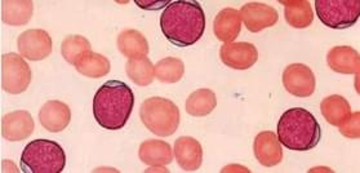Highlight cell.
Listing matches in <instances>:
<instances>
[{
    "label": "cell",
    "instance_id": "603a6c76",
    "mask_svg": "<svg viewBox=\"0 0 360 173\" xmlns=\"http://www.w3.org/2000/svg\"><path fill=\"white\" fill-rule=\"evenodd\" d=\"M75 69L86 78L98 79L106 77L110 72L109 58L100 53L88 51L74 65Z\"/></svg>",
    "mask_w": 360,
    "mask_h": 173
},
{
    "label": "cell",
    "instance_id": "2e32d148",
    "mask_svg": "<svg viewBox=\"0 0 360 173\" xmlns=\"http://www.w3.org/2000/svg\"><path fill=\"white\" fill-rule=\"evenodd\" d=\"M242 30V17L239 11L225 8L219 12L213 23V32L217 39L224 43H233Z\"/></svg>",
    "mask_w": 360,
    "mask_h": 173
},
{
    "label": "cell",
    "instance_id": "44dd1931",
    "mask_svg": "<svg viewBox=\"0 0 360 173\" xmlns=\"http://www.w3.org/2000/svg\"><path fill=\"white\" fill-rule=\"evenodd\" d=\"M323 117L332 126L340 127L344 124L352 115L350 103L342 96L333 95L326 97L321 103Z\"/></svg>",
    "mask_w": 360,
    "mask_h": 173
},
{
    "label": "cell",
    "instance_id": "ac0fdd59",
    "mask_svg": "<svg viewBox=\"0 0 360 173\" xmlns=\"http://www.w3.org/2000/svg\"><path fill=\"white\" fill-rule=\"evenodd\" d=\"M139 157L149 167H165L173 162L172 148L162 140H146L140 145Z\"/></svg>",
    "mask_w": 360,
    "mask_h": 173
},
{
    "label": "cell",
    "instance_id": "30bf717a",
    "mask_svg": "<svg viewBox=\"0 0 360 173\" xmlns=\"http://www.w3.org/2000/svg\"><path fill=\"white\" fill-rule=\"evenodd\" d=\"M221 61L234 70H248L259 60L256 46L247 41L225 43L219 49Z\"/></svg>",
    "mask_w": 360,
    "mask_h": 173
},
{
    "label": "cell",
    "instance_id": "4316f807",
    "mask_svg": "<svg viewBox=\"0 0 360 173\" xmlns=\"http://www.w3.org/2000/svg\"><path fill=\"white\" fill-rule=\"evenodd\" d=\"M91 49V43L82 35H69L61 44V53L65 61L75 65L79 58Z\"/></svg>",
    "mask_w": 360,
    "mask_h": 173
},
{
    "label": "cell",
    "instance_id": "484cf974",
    "mask_svg": "<svg viewBox=\"0 0 360 173\" xmlns=\"http://www.w3.org/2000/svg\"><path fill=\"white\" fill-rule=\"evenodd\" d=\"M154 72H155V78L159 82L165 84H173L180 82L184 77L185 65L182 63V60L177 57H165L157 65H154Z\"/></svg>",
    "mask_w": 360,
    "mask_h": 173
},
{
    "label": "cell",
    "instance_id": "9c48e42d",
    "mask_svg": "<svg viewBox=\"0 0 360 173\" xmlns=\"http://www.w3.org/2000/svg\"><path fill=\"white\" fill-rule=\"evenodd\" d=\"M20 55L30 61H41L52 53V38L41 29L24 32L17 39Z\"/></svg>",
    "mask_w": 360,
    "mask_h": 173
},
{
    "label": "cell",
    "instance_id": "5b68a950",
    "mask_svg": "<svg viewBox=\"0 0 360 173\" xmlns=\"http://www.w3.org/2000/svg\"><path fill=\"white\" fill-rule=\"evenodd\" d=\"M140 118L150 132L159 137H168L180 126L181 114L176 103L165 97H150L140 109Z\"/></svg>",
    "mask_w": 360,
    "mask_h": 173
},
{
    "label": "cell",
    "instance_id": "6da1fadb",
    "mask_svg": "<svg viewBox=\"0 0 360 173\" xmlns=\"http://www.w3.org/2000/svg\"><path fill=\"white\" fill-rule=\"evenodd\" d=\"M160 29L173 46H194L205 30L203 8L198 1H173L160 16Z\"/></svg>",
    "mask_w": 360,
    "mask_h": 173
},
{
    "label": "cell",
    "instance_id": "cb8c5ba5",
    "mask_svg": "<svg viewBox=\"0 0 360 173\" xmlns=\"http://www.w3.org/2000/svg\"><path fill=\"white\" fill-rule=\"evenodd\" d=\"M217 106V97L216 94L208 89V88H202L196 89L188 96L186 100V111L191 117H207L210 115L212 111L216 109Z\"/></svg>",
    "mask_w": 360,
    "mask_h": 173
},
{
    "label": "cell",
    "instance_id": "e0dca14e",
    "mask_svg": "<svg viewBox=\"0 0 360 173\" xmlns=\"http://www.w3.org/2000/svg\"><path fill=\"white\" fill-rule=\"evenodd\" d=\"M327 63L338 74H359V52L349 46L332 48L327 55Z\"/></svg>",
    "mask_w": 360,
    "mask_h": 173
},
{
    "label": "cell",
    "instance_id": "3957f363",
    "mask_svg": "<svg viewBox=\"0 0 360 173\" xmlns=\"http://www.w3.org/2000/svg\"><path fill=\"white\" fill-rule=\"evenodd\" d=\"M276 136L287 149L307 151L321 141V129L310 111L293 108L279 119Z\"/></svg>",
    "mask_w": 360,
    "mask_h": 173
},
{
    "label": "cell",
    "instance_id": "8fae6325",
    "mask_svg": "<svg viewBox=\"0 0 360 173\" xmlns=\"http://www.w3.org/2000/svg\"><path fill=\"white\" fill-rule=\"evenodd\" d=\"M239 13L244 26L251 32H259L267 27H273L279 20L278 11L274 7L259 1L247 3Z\"/></svg>",
    "mask_w": 360,
    "mask_h": 173
},
{
    "label": "cell",
    "instance_id": "8992f818",
    "mask_svg": "<svg viewBox=\"0 0 360 173\" xmlns=\"http://www.w3.org/2000/svg\"><path fill=\"white\" fill-rule=\"evenodd\" d=\"M315 11L323 24L330 29L342 30L358 23L359 0H316Z\"/></svg>",
    "mask_w": 360,
    "mask_h": 173
},
{
    "label": "cell",
    "instance_id": "d4e9b609",
    "mask_svg": "<svg viewBox=\"0 0 360 173\" xmlns=\"http://www.w3.org/2000/svg\"><path fill=\"white\" fill-rule=\"evenodd\" d=\"M126 71L128 78L131 79L137 86H150L155 79L154 65L150 61L148 56L128 58Z\"/></svg>",
    "mask_w": 360,
    "mask_h": 173
},
{
    "label": "cell",
    "instance_id": "277c9868",
    "mask_svg": "<svg viewBox=\"0 0 360 173\" xmlns=\"http://www.w3.org/2000/svg\"><path fill=\"white\" fill-rule=\"evenodd\" d=\"M66 165L61 145L51 140H34L26 145L21 155V169L30 173H60Z\"/></svg>",
    "mask_w": 360,
    "mask_h": 173
},
{
    "label": "cell",
    "instance_id": "7402d4cb",
    "mask_svg": "<svg viewBox=\"0 0 360 173\" xmlns=\"http://www.w3.org/2000/svg\"><path fill=\"white\" fill-rule=\"evenodd\" d=\"M117 49L127 58H134L140 56H148L149 43L141 32L128 29L117 35Z\"/></svg>",
    "mask_w": 360,
    "mask_h": 173
},
{
    "label": "cell",
    "instance_id": "ffe728a7",
    "mask_svg": "<svg viewBox=\"0 0 360 173\" xmlns=\"http://www.w3.org/2000/svg\"><path fill=\"white\" fill-rule=\"evenodd\" d=\"M284 16L295 29H306L313 24L314 12L307 0H284Z\"/></svg>",
    "mask_w": 360,
    "mask_h": 173
},
{
    "label": "cell",
    "instance_id": "7a4b0ae2",
    "mask_svg": "<svg viewBox=\"0 0 360 173\" xmlns=\"http://www.w3.org/2000/svg\"><path fill=\"white\" fill-rule=\"evenodd\" d=\"M134 105V91L123 82L109 80L94 95V119L105 129H122L132 114Z\"/></svg>",
    "mask_w": 360,
    "mask_h": 173
},
{
    "label": "cell",
    "instance_id": "83f0119b",
    "mask_svg": "<svg viewBox=\"0 0 360 173\" xmlns=\"http://www.w3.org/2000/svg\"><path fill=\"white\" fill-rule=\"evenodd\" d=\"M360 113L356 111L350 115V118L345 122L342 126L338 127L341 134L347 139H359L360 137Z\"/></svg>",
    "mask_w": 360,
    "mask_h": 173
},
{
    "label": "cell",
    "instance_id": "9a60e30c",
    "mask_svg": "<svg viewBox=\"0 0 360 173\" xmlns=\"http://www.w3.org/2000/svg\"><path fill=\"white\" fill-rule=\"evenodd\" d=\"M40 124L46 128L48 132L58 134L65 131L70 124V108L57 100H51L43 105L39 111Z\"/></svg>",
    "mask_w": 360,
    "mask_h": 173
},
{
    "label": "cell",
    "instance_id": "5bb4252c",
    "mask_svg": "<svg viewBox=\"0 0 360 173\" xmlns=\"http://www.w3.org/2000/svg\"><path fill=\"white\" fill-rule=\"evenodd\" d=\"M253 153L259 165L264 167H274L283 160L282 143L271 131H264L256 136Z\"/></svg>",
    "mask_w": 360,
    "mask_h": 173
},
{
    "label": "cell",
    "instance_id": "52a82bcc",
    "mask_svg": "<svg viewBox=\"0 0 360 173\" xmlns=\"http://www.w3.org/2000/svg\"><path fill=\"white\" fill-rule=\"evenodd\" d=\"M32 83V69L24 57L16 53L1 56V88L11 95L24 94Z\"/></svg>",
    "mask_w": 360,
    "mask_h": 173
},
{
    "label": "cell",
    "instance_id": "d6986e66",
    "mask_svg": "<svg viewBox=\"0 0 360 173\" xmlns=\"http://www.w3.org/2000/svg\"><path fill=\"white\" fill-rule=\"evenodd\" d=\"M34 4L32 0L1 1V21L9 26H24L32 20Z\"/></svg>",
    "mask_w": 360,
    "mask_h": 173
},
{
    "label": "cell",
    "instance_id": "ba28073f",
    "mask_svg": "<svg viewBox=\"0 0 360 173\" xmlns=\"http://www.w3.org/2000/svg\"><path fill=\"white\" fill-rule=\"evenodd\" d=\"M283 86L290 95L306 98L315 92L316 80L309 66L304 63H292L283 72Z\"/></svg>",
    "mask_w": 360,
    "mask_h": 173
},
{
    "label": "cell",
    "instance_id": "4fadbf2b",
    "mask_svg": "<svg viewBox=\"0 0 360 173\" xmlns=\"http://www.w3.org/2000/svg\"><path fill=\"white\" fill-rule=\"evenodd\" d=\"M174 151V158L177 160V163L181 167V169L186 171V172H195L203 163V148L200 145V142L184 136L177 139L173 146Z\"/></svg>",
    "mask_w": 360,
    "mask_h": 173
},
{
    "label": "cell",
    "instance_id": "7c38bea8",
    "mask_svg": "<svg viewBox=\"0 0 360 173\" xmlns=\"http://www.w3.org/2000/svg\"><path fill=\"white\" fill-rule=\"evenodd\" d=\"M35 128L32 114L26 110L12 111L1 119V136L7 141H22Z\"/></svg>",
    "mask_w": 360,
    "mask_h": 173
}]
</instances>
